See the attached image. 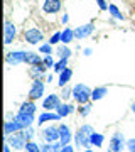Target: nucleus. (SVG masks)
Instances as JSON below:
<instances>
[{
    "label": "nucleus",
    "mask_w": 135,
    "mask_h": 152,
    "mask_svg": "<svg viewBox=\"0 0 135 152\" xmlns=\"http://www.w3.org/2000/svg\"><path fill=\"white\" fill-rule=\"evenodd\" d=\"M93 127L91 125H81L80 129H78V132L74 134V144H76V149H90L91 147V134H93Z\"/></svg>",
    "instance_id": "1"
},
{
    "label": "nucleus",
    "mask_w": 135,
    "mask_h": 152,
    "mask_svg": "<svg viewBox=\"0 0 135 152\" xmlns=\"http://www.w3.org/2000/svg\"><path fill=\"white\" fill-rule=\"evenodd\" d=\"M91 88L85 85V83H78L73 86V98H74L76 102L80 105L83 103H88V102H91Z\"/></svg>",
    "instance_id": "2"
},
{
    "label": "nucleus",
    "mask_w": 135,
    "mask_h": 152,
    "mask_svg": "<svg viewBox=\"0 0 135 152\" xmlns=\"http://www.w3.org/2000/svg\"><path fill=\"white\" fill-rule=\"evenodd\" d=\"M4 140H7L10 144V147L14 151H26V145H27V137L24 134V130H19V132H14L12 135L9 137H4Z\"/></svg>",
    "instance_id": "3"
},
{
    "label": "nucleus",
    "mask_w": 135,
    "mask_h": 152,
    "mask_svg": "<svg viewBox=\"0 0 135 152\" xmlns=\"http://www.w3.org/2000/svg\"><path fill=\"white\" fill-rule=\"evenodd\" d=\"M24 39H26V42L32 44V46H37V44H42L44 34H42L41 29L31 27V29H26V32H24Z\"/></svg>",
    "instance_id": "4"
},
{
    "label": "nucleus",
    "mask_w": 135,
    "mask_h": 152,
    "mask_svg": "<svg viewBox=\"0 0 135 152\" xmlns=\"http://www.w3.org/2000/svg\"><path fill=\"white\" fill-rule=\"evenodd\" d=\"M61 100H63V98H61V95H56V93H53V95H47V96L42 100V108H44V112H56V110L59 108V105L63 103Z\"/></svg>",
    "instance_id": "5"
},
{
    "label": "nucleus",
    "mask_w": 135,
    "mask_h": 152,
    "mask_svg": "<svg viewBox=\"0 0 135 152\" xmlns=\"http://www.w3.org/2000/svg\"><path fill=\"white\" fill-rule=\"evenodd\" d=\"M41 139L42 142H59V127L49 125L41 130Z\"/></svg>",
    "instance_id": "6"
},
{
    "label": "nucleus",
    "mask_w": 135,
    "mask_h": 152,
    "mask_svg": "<svg viewBox=\"0 0 135 152\" xmlns=\"http://www.w3.org/2000/svg\"><path fill=\"white\" fill-rule=\"evenodd\" d=\"M15 36H17L15 24H14L12 20H9V19H5V22H4V42H5V46H9V44L14 42Z\"/></svg>",
    "instance_id": "7"
},
{
    "label": "nucleus",
    "mask_w": 135,
    "mask_h": 152,
    "mask_svg": "<svg viewBox=\"0 0 135 152\" xmlns=\"http://www.w3.org/2000/svg\"><path fill=\"white\" fill-rule=\"evenodd\" d=\"M5 63L9 66H17L26 63V51H9L5 54Z\"/></svg>",
    "instance_id": "8"
},
{
    "label": "nucleus",
    "mask_w": 135,
    "mask_h": 152,
    "mask_svg": "<svg viewBox=\"0 0 135 152\" xmlns=\"http://www.w3.org/2000/svg\"><path fill=\"white\" fill-rule=\"evenodd\" d=\"M110 149L113 152H122L123 149H127V140H125V135L122 132L113 134V137L110 139Z\"/></svg>",
    "instance_id": "9"
},
{
    "label": "nucleus",
    "mask_w": 135,
    "mask_h": 152,
    "mask_svg": "<svg viewBox=\"0 0 135 152\" xmlns=\"http://www.w3.org/2000/svg\"><path fill=\"white\" fill-rule=\"evenodd\" d=\"M44 95V81L42 80H32V85L29 88V100H39Z\"/></svg>",
    "instance_id": "10"
},
{
    "label": "nucleus",
    "mask_w": 135,
    "mask_h": 152,
    "mask_svg": "<svg viewBox=\"0 0 135 152\" xmlns=\"http://www.w3.org/2000/svg\"><path fill=\"white\" fill-rule=\"evenodd\" d=\"M19 130H24V127H22V124L19 120H15V117L12 120H7L5 124H4V137H9L14 132H19Z\"/></svg>",
    "instance_id": "11"
},
{
    "label": "nucleus",
    "mask_w": 135,
    "mask_h": 152,
    "mask_svg": "<svg viewBox=\"0 0 135 152\" xmlns=\"http://www.w3.org/2000/svg\"><path fill=\"white\" fill-rule=\"evenodd\" d=\"M93 31H95V24L93 22H88V24H85V26H80V27H76L74 29V36L76 39H86L90 37L93 34Z\"/></svg>",
    "instance_id": "12"
},
{
    "label": "nucleus",
    "mask_w": 135,
    "mask_h": 152,
    "mask_svg": "<svg viewBox=\"0 0 135 152\" xmlns=\"http://www.w3.org/2000/svg\"><path fill=\"white\" fill-rule=\"evenodd\" d=\"M63 7L61 0H44L42 2V12L44 14H58Z\"/></svg>",
    "instance_id": "13"
},
{
    "label": "nucleus",
    "mask_w": 135,
    "mask_h": 152,
    "mask_svg": "<svg viewBox=\"0 0 135 152\" xmlns=\"http://www.w3.org/2000/svg\"><path fill=\"white\" fill-rule=\"evenodd\" d=\"M73 139H74V135H73L71 129L66 124H61L59 125V142L63 144V145H68Z\"/></svg>",
    "instance_id": "14"
},
{
    "label": "nucleus",
    "mask_w": 135,
    "mask_h": 152,
    "mask_svg": "<svg viewBox=\"0 0 135 152\" xmlns=\"http://www.w3.org/2000/svg\"><path fill=\"white\" fill-rule=\"evenodd\" d=\"M61 118L63 117L58 112H42L37 118V125H44V124H47V122H59Z\"/></svg>",
    "instance_id": "15"
},
{
    "label": "nucleus",
    "mask_w": 135,
    "mask_h": 152,
    "mask_svg": "<svg viewBox=\"0 0 135 152\" xmlns=\"http://www.w3.org/2000/svg\"><path fill=\"white\" fill-rule=\"evenodd\" d=\"M46 71H47V68H46L44 63H42V64H37V66H31V68H29V75H31L32 80H44Z\"/></svg>",
    "instance_id": "16"
},
{
    "label": "nucleus",
    "mask_w": 135,
    "mask_h": 152,
    "mask_svg": "<svg viewBox=\"0 0 135 152\" xmlns=\"http://www.w3.org/2000/svg\"><path fill=\"white\" fill-rule=\"evenodd\" d=\"M15 120H19V122L22 124V127H24V129H27V127H31V125L34 124V115H31V113H22V112H17Z\"/></svg>",
    "instance_id": "17"
},
{
    "label": "nucleus",
    "mask_w": 135,
    "mask_h": 152,
    "mask_svg": "<svg viewBox=\"0 0 135 152\" xmlns=\"http://www.w3.org/2000/svg\"><path fill=\"white\" fill-rule=\"evenodd\" d=\"M26 64H29V66L42 64V58L37 53H34V51H27L26 53Z\"/></svg>",
    "instance_id": "18"
},
{
    "label": "nucleus",
    "mask_w": 135,
    "mask_h": 152,
    "mask_svg": "<svg viewBox=\"0 0 135 152\" xmlns=\"http://www.w3.org/2000/svg\"><path fill=\"white\" fill-rule=\"evenodd\" d=\"M74 39H76V36H74V29L64 27L63 31H61V44H69V42H73Z\"/></svg>",
    "instance_id": "19"
},
{
    "label": "nucleus",
    "mask_w": 135,
    "mask_h": 152,
    "mask_svg": "<svg viewBox=\"0 0 135 152\" xmlns=\"http://www.w3.org/2000/svg\"><path fill=\"white\" fill-rule=\"evenodd\" d=\"M74 110H78V108L74 107V105H71L69 102H63V103L59 105V108L56 110V112H58V113H59L61 117H63V118H64V117H68V115L73 113Z\"/></svg>",
    "instance_id": "20"
},
{
    "label": "nucleus",
    "mask_w": 135,
    "mask_h": 152,
    "mask_svg": "<svg viewBox=\"0 0 135 152\" xmlns=\"http://www.w3.org/2000/svg\"><path fill=\"white\" fill-rule=\"evenodd\" d=\"M73 78V69L71 68H66L63 73H59V78H58V85H59L61 88H64L68 83H69V80Z\"/></svg>",
    "instance_id": "21"
},
{
    "label": "nucleus",
    "mask_w": 135,
    "mask_h": 152,
    "mask_svg": "<svg viewBox=\"0 0 135 152\" xmlns=\"http://www.w3.org/2000/svg\"><path fill=\"white\" fill-rule=\"evenodd\" d=\"M56 54H58V58L59 59H69L71 54H73V51H71V48L68 46V44H59L58 48H56Z\"/></svg>",
    "instance_id": "22"
},
{
    "label": "nucleus",
    "mask_w": 135,
    "mask_h": 152,
    "mask_svg": "<svg viewBox=\"0 0 135 152\" xmlns=\"http://www.w3.org/2000/svg\"><path fill=\"white\" fill-rule=\"evenodd\" d=\"M63 149V144L61 142H44L41 145V151L42 152H59Z\"/></svg>",
    "instance_id": "23"
},
{
    "label": "nucleus",
    "mask_w": 135,
    "mask_h": 152,
    "mask_svg": "<svg viewBox=\"0 0 135 152\" xmlns=\"http://www.w3.org/2000/svg\"><path fill=\"white\" fill-rule=\"evenodd\" d=\"M36 110H37V107H36V103H34V100H27V102H24V103L20 105L19 112H22V113H31V115H34V113H36Z\"/></svg>",
    "instance_id": "24"
},
{
    "label": "nucleus",
    "mask_w": 135,
    "mask_h": 152,
    "mask_svg": "<svg viewBox=\"0 0 135 152\" xmlns=\"http://www.w3.org/2000/svg\"><path fill=\"white\" fill-rule=\"evenodd\" d=\"M105 95H108L107 88H105V86H96L91 91V102H98V100H101V98H105Z\"/></svg>",
    "instance_id": "25"
},
{
    "label": "nucleus",
    "mask_w": 135,
    "mask_h": 152,
    "mask_svg": "<svg viewBox=\"0 0 135 152\" xmlns=\"http://www.w3.org/2000/svg\"><path fill=\"white\" fill-rule=\"evenodd\" d=\"M108 14L113 17V19H118V20H125V15L122 14V12H120V9H118L117 5H115V4H110V5H108Z\"/></svg>",
    "instance_id": "26"
},
{
    "label": "nucleus",
    "mask_w": 135,
    "mask_h": 152,
    "mask_svg": "<svg viewBox=\"0 0 135 152\" xmlns=\"http://www.w3.org/2000/svg\"><path fill=\"white\" fill-rule=\"evenodd\" d=\"M91 145H95V147H101L103 145V142H105V135L103 134H98V132H93L91 134Z\"/></svg>",
    "instance_id": "27"
},
{
    "label": "nucleus",
    "mask_w": 135,
    "mask_h": 152,
    "mask_svg": "<svg viewBox=\"0 0 135 152\" xmlns=\"http://www.w3.org/2000/svg\"><path fill=\"white\" fill-rule=\"evenodd\" d=\"M91 108H93V105L91 102H88V103H83L78 107V113L81 115V117H88V115L91 113Z\"/></svg>",
    "instance_id": "28"
},
{
    "label": "nucleus",
    "mask_w": 135,
    "mask_h": 152,
    "mask_svg": "<svg viewBox=\"0 0 135 152\" xmlns=\"http://www.w3.org/2000/svg\"><path fill=\"white\" fill-rule=\"evenodd\" d=\"M66 68H68V59H64V58H63V59L56 61V64H54L53 69H54V73H58V75H59V73H63Z\"/></svg>",
    "instance_id": "29"
},
{
    "label": "nucleus",
    "mask_w": 135,
    "mask_h": 152,
    "mask_svg": "<svg viewBox=\"0 0 135 152\" xmlns=\"http://www.w3.org/2000/svg\"><path fill=\"white\" fill-rule=\"evenodd\" d=\"M39 51H41L44 56H46V54H51V53H53V44H49V42L39 44Z\"/></svg>",
    "instance_id": "30"
},
{
    "label": "nucleus",
    "mask_w": 135,
    "mask_h": 152,
    "mask_svg": "<svg viewBox=\"0 0 135 152\" xmlns=\"http://www.w3.org/2000/svg\"><path fill=\"white\" fill-rule=\"evenodd\" d=\"M26 151L27 152H42L41 151V145L39 144H36V142H27V145H26Z\"/></svg>",
    "instance_id": "31"
},
{
    "label": "nucleus",
    "mask_w": 135,
    "mask_h": 152,
    "mask_svg": "<svg viewBox=\"0 0 135 152\" xmlns=\"http://www.w3.org/2000/svg\"><path fill=\"white\" fill-rule=\"evenodd\" d=\"M42 63H44V66H46L47 69H49V68H54V64H56L51 54H46V56H44V58H42Z\"/></svg>",
    "instance_id": "32"
},
{
    "label": "nucleus",
    "mask_w": 135,
    "mask_h": 152,
    "mask_svg": "<svg viewBox=\"0 0 135 152\" xmlns=\"http://www.w3.org/2000/svg\"><path fill=\"white\" fill-rule=\"evenodd\" d=\"M73 96V88H63V91H61V98L64 100V102H68L69 98Z\"/></svg>",
    "instance_id": "33"
},
{
    "label": "nucleus",
    "mask_w": 135,
    "mask_h": 152,
    "mask_svg": "<svg viewBox=\"0 0 135 152\" xmlns=\"http://www.w3.org/2000/svg\"><path fill=\"white\" fill-rule=\"evenodd\" d=\"M49 44H53V46H56V44H59L61 42V32H54L51 37H49V41H47Z\"/></svg>",
    "instance_id": "34"
},
{
    "label": "nucleus",
    "mask_w": 135,
    "mask_h": 152,
    "mask_svg": "<svg viewBox=\"0 0 135 152\" xmlns=\"http://www.w3.org/2000/svg\"><path fill=\"white\" fill-rule=\"evenodd\" d=\"M24 134H26V137H27V140L31 142L34 139V135H36V134H34V129H32V125H31V127H27V129H24Z\"/></svg>",
    "instance_id": "35"
},
{
    "label": "nucleus",
    "mask_w": 135,
    "mask_h": 152,
    "mask_svg": "<svg viewBox=\"0 0 135 152\" xmlns=\"http://www.w3.org/2000/svg\"><path fill=\"white\" fill-rule=\"evenodd\" d=\"M127 149H128V152H135V139L127 140Z\"/></svg>",
    "instance_id": "36"
},
{
    "label": "nucleus",
    "mask_w": 135,
    "mask_h": 152,
    "mask_svg": "<svg viewBox=\"0 0 135 152\" xmlns=\"http://www.w3.org/2000/svg\"><path fill=\"white\" fill-rule=\"evenodd\" d=\"M98 7H100V10H108V2L107 0H96Z\"/></svg>",
    "instance_id": "37"
},
{
    "label": "nucleus",
    "mask_w": 135,
    "mask_h": 152,
    "mask_svg": "<svg viewBox=\"0 0 135 152\" xmlns=\"http://www.w3.org/2000/svg\"><path fill=\"white\" fill-rule=\"evenodd\" d=\"M59 152H74V147L71 145V144H68V145H63V149Z\"/></svg>",
    "instance_id": "38"
},
{
    "label": "nucleus",
    "mask_w": 135,
    "mask_h": 152,
    "mask_svg": "<svg viewBox=\"0 0 135 152\" xmlns=\"http://www.w3.org/2000/svg\"><path fill=\"white\" fill-rule=\"evenodd\" d=\"M12 151V147H10V144L7 140H4V152H10Z\"/></svg>",
    "instance_id": "39"
},
{
    "label": "nucleus",
    "mask_w": 135,
    "mask_h": 152,
    "mask_svg": "<svg viewBox=\"0 0 135 152\" xmlns=\"http://www.w3.org/2000/svg\"><path fill=\"white\" fill-rule=\"evenodd\" d=\"M83 54H85V56H91L93 54V49L91 48H86L85 51H83Z\"/></svg>",
    "instance_id": "40"
},
{
    "label": "nucleus",
    "mask_w": 135,
    "mask_h": 152,
    "mask_svg": "<svg viewBox=\"0 0 135 152\" xmlns=\"http://www.w3.org/2000/svg\"><path fill=\"white\" fill-rule=\"evenodd\" d=\"M61 22H63V24H68V22H69V15H68V14H64V15H63V19H61Z\"/></svg>",
    "instance_id": "41"
},
{
    "label": "nucleus",
    "mask_w": 135,
    "mask_h": 152,
    "mask_svg": "<svg viewBox=\"0 0 135 152\" xmlns=\"http://www.w3.org/2000/svg\"><path fill=\"white\" fill-rule=\"evenodd\" d=\"M130 108H132V112H134V113H135V102H134V103H132V105H130Z\"/></svg>",
    "instance_id": "42"
},
{
    "label": "nucleus",
    "mask_w": 135,
    "mask_h": 152,
    "mask_svg": "<svg viewBox=\"0 0 135 152\" xmlns=\"http://www.w3.org/2000/svg\"><path fill=\"white\" fill-rule=\"evenodd\" d=\"M83 152H95V151H91V149H85Z\"/></svg>",
    "instance_id": "43"
},
{
    "label": "nucleus",
    "mask_w": 135,
    "mask_h": 152,
    "mask_svg": "<svg viewBox=\"0 0 135 152\" xmlns=\"http://www.w3.org/2000/svg\"><path fill=\"white\" fill-rule=\"evenodd\" d=\"M107 152H113V151H112V149H108V151H107Z\"/></svg>",
    "instance_id": "44"
}]
</instances>
